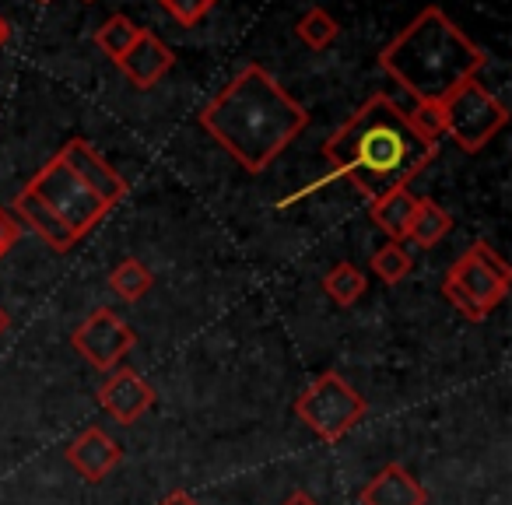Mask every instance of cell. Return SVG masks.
Segmentation results:
<instances>
[{
	"instance_id": "6da1fadb",
	"label": "cell",
	"mask_w": 512,
	"mask_h": 505,
	"mask_svg": "<svg viewBox=\"0 0 512 505\" xmlns=\"http://www.w3.org/2000/svg\"><path fill=\"white\" fill-rule=\"evenodd\" d=\"M197 120L211 141H218V148L228 151L249 176L264 172L309 127L306 106L292 99L281 81L260 64L242 67L200 109Z\"/></svg>"
},
{
	"instance_id": "7a4b0ae2",
	"label": "cell",
	"mask_w": 512,
	"mask_h": 505,
	"mask_svg": "<svg viewBox=\"0 0 512 505\" xmlns=\"http://www.w3.org/2000/svg\"><path fill=\"white\" fill-rule=\"evenodd\" d=\"M439 151V141H425L390 95H372L344 127L323 144V158L337 176L351 179L358 193L379 200L407 186Z\"/></svg>"
},
{
	"instance_id": "3957f363",
	"label": "cell",
	"mask_w": 512,
	"mask_h": 505,
	"mask_svg": "<svg viewBox=\"0 0 512 505\" xmlns=\"http://www.w3.org/2000/svg\"><path fill=\"white\" fill-rule=\"evenodd\" d=\"M484 50L446 15L428 4L379 50V67L414 95V102H442L463 81L477 78Z\"/></svg>"
},
{
	"instance_id": "277c9868",
	"label": "cell",
	"mask_w": 512,
	"mask_h": 505,
	"mask_svg": "<svg viewBox=\"0 0 512 505\" xmlns=\"http://www.w3.org/2000/svg\"><path fill=\"white\" fill-rule=\"evenodd\" d=\"M512 285V271L488 242L477 239L474 246L456 260L442 281L446 302L470 323H481L505 302Z\"/></svg>"
},
{
	"instance_id": "5b68a950",
	"label": "cell",
	"mask_w": 512,
	"mask_h": 505,
	"mask_svg": "<svg viewBox=\"0 0 512 505\" xmlns=\"http://www.w3.org/2000/svg\"><path fill=\"white\" fill-rule=\"evenodd\" d=\"M295 414L316 439L334 446L369 414V404L341 372H323L306 393H299Z\"/></svg>"
},
{
	"instance_id": "8992f818",
	"label": "cell",
	"mask_w": 512,
	"mask_h": 505,
	"mask_svg": "<svg viewBox=\"0 0 512 505\" xmlns=\"http://www.w3.org/2000/svg\"><path fill=\"white\" fill-rule=\"evenodd\" d=\"M439 109H442V134L453 137L456 148L470 151V155L495 141L498 130L509 123V109L477 78L463 81L453 95H446L439 102Z\"/></svg>"
},
{
	"instance_id": "52a82bcc",
	"label": "cell",
	"mask_w": 512,
	"mask_h": 505,
	"mask_svg": "<svg viewBox=\"0 0 512 505\" xmlns=\"http://www.w3.org/2000/svg\"><path fill=\"white\" fill-rule=\"evenodd\" d=\"M25 190L36 193V197L64 221L67 232H71L74 239H85V235L109 214V207L102 204V200L95 197V193L88 190V186L81 183L60 158H50V162L29 179Z\"/></svg>"
},
{
	"instance_id": "ba28073f",
	"label": "cell",
	"mask_w": 512,
	"mask_h": 505,
	"mask_svg": "<svg viewBox=\"0 0 512 505\" xmlns=\"http://www.w3.org/2000/svg\"><path fill=\"white\" fill-rule=\"evenodd\" d=\"M71 344L92 369L113 372V369H120L123 358L134 351L137 337L113 309H95L88 320H81L78 327H74Z\"/></svg>"
},
{
	"instance_id": "9c48e42d",
	"label": "cell",
	"mask_w": 512,
	"mask_h": 505,
	"mask_svg": "<svg viewBox=\"0 0 512 505\" xmlns=\"http://www.w3.org/2000/svg\"><path fill=\"white\" fill-rule=\"evenodd\" d=\"M57 158L81 179V183L88 186V190L95 193V197L102 200V204L109 207V211H113V207L127 197V179H123L120 172H116L113 165H109L106 158L92 148V144L81 141V137L67 141L64 148H60Z\"/></svg>"
},
{
	"instance_id": "30bf717a",
	"label": "cell",
	"mask_w": 512,
	"mask_h": 505,
	"mask_svg": "<svg viewBox=\"0 0 512 505\" xmlns=\"http://www.w3.org/2000/svg\"><path fill=\"white\" fill-rule=\"evenodd\" d=\"M99 404H102V411L120 421V425H134V421H141L144 414L151 411V404H155V386H151L141 372L120 365V369L106 372V379H102Z\"/></svg>"
},
{
	"instance_id": "8fae6325",
	"label": "cell",
	"mask_w": 512,
	"mask_h": 505,
	"mask_svg": "<svg viewBox=\"0 0 512 505\" xmlns=\"http://www.w3.org/2000/svg\"><path fill=\"white\" fill-rule=\"evenodd\" d=\"M172 64H176V53H172L169 46H165L162 39L148 29H144L141 36H137V43L130 46L120 60H116V67L123 71V78H127L134 88H141V92L155 88L158 81L172 71Z\"/></svg>"
},
{
	"instance_id": "7c38bea8",
	"label": "cell",
	"mask_w": 512,
	"mask_h": 505,
	"mask_svg": "<svg viewBox=\"0 0 512 505\" xmlns=\"http://www.w3.org/2000/svg\"><path fill=\"white\" fill-rule=\"evenodd\" d=\"M67 463H71L88 484H99V481H106V474H113L123 463V449L116 446V439H109L99 425H88L85 432L67 446Z\"/></svg>"
},
{
	"instance_id": "4fadbf2b",
	"label": "cell",
	"mask_w": 512,
	"mask_h": 505,
	"mask_svg": "<svg viewBox=\"0 0 512 505\" xmlns=\"http://www.w3.org/2000/svg\"><path fill=\"white\" fill-rule=\"evenodd\" d=\"M362 505H428V491L421 488V481L400 463H386L379 474H372V481L358 491Z\"/></svg>"
},
{
	"instance_id": "5bb4252c",
	"label": "cell",
	"mask_w": 512,
	"mask_h": 505,
	"mask_svg": "<svg viewBox=\"0 0 512 505\" xmlns=\"http://www.w3.org/2000/svg\"><path fill=\"white\" fill-rule=\"evenodd\" d=\"M15 218L22 221V225H29L32 232H36L46 246L57 249V253H64V249H71L74 242H78L71 232H67L64 221H60L57 214H53L50 207H46L43 200H39L36 193H29V190H22L15 197Z\"/></svg>"
},
{
	"instance_id": "9a60e30c",
	"label": "cell",
	"mask_w": 512,
	"mask_h": 505,
	"mask_svg": "<svg viewBox=\"0 0 512 505\" xmlns=\"http://www.w3.org/2000/svg\"><path fill=\"white\" fill-rule=\"evenodd\" d=\"M414 207H418V197H414L407 186H400V190L372 200L369 218H372V225H379L390 235V242H407V225H411Z\"/></svg>"
},
{
	"instance_id": "2e32d148",
	"label": "cell",
	"mask_w": 512,
	"mask_h": 505,
	"mask_svg": "<svg viewBox=\"0 0 512 505\" xmlns=\"http://www.w3.org/2000/svg\"><path fill=\"white\" fill-rule=\"evenodd\" d=\"M449 228H453V218H449L446 207H439L428 197H418V207H414V214H411V225H407V239L432 249L446 239Z\"/></svg>"
},
{
	"instance_id": "e0dca14e",
	"label": "cell",
	"mask_w": 512,
	"mask_h": 505,
	"mask_svg": "<svg viewBox=\"0 0 512 505\" xmlns=\"http://www.w3.org/2000/svg\"><path fill=\"white\" fill-rule=\"evenodd\" d=\"M151 285H155V274L137 257L120 260V264L109 271V288H113V295H120L123 302H141L144 295L151 292Z\"/></svg>"
},
{
	"instance_id": "ac0fdd59",
	"label": "cell",
	"mask_w": 512,
	"mask_h": 505,
	"mask_svg": "<svg viewBox=\"0 0 512 505\" xmlns=\"http://www.w3.org/2000/svg\"><path fill=\"white\" fill-rule=\"evenodd\" d=\"M365 288H369V281H365V274L358 271L355 264H348V260H341V264H334L327 271V278H323V292L330 295V299L337 302V306H355L358 299L365 295Z\"/></svg>"
},
{
	"instance_id": "d6986e66",
	"label": "cell",
	"mask_w": 512,
	"mask_h": 505,
	"mask_svg": "<svg viewBox=\"0 0 512 505\" xmlns=\"http://www.w3.org/2000/svg\"><path fill=\"white\" fill-rule=\"evenodd\" d=\"M141 32H144L141 25L130 22L127 15H109L106 22L99 25V32H95V46H99V50L116 64V60H120L123 53L137 43V36H141Z\"/></svg>"
},
{
	"instance_id": "ffe728a7",
	"label": "cell",
	"mask_w": 512,
	"mask_h": 505,
	"mask_svg": "<svg viewBox=\"0 0 512 505\" xmlns=\"http://www.w3.org/2000/svg\"><path fill=\"white\" fill-rule=\"evenodd\" d=\"M295 36L309 46V50H327L337 36H341V25L330 15L327 8H309L306 15L295 22Z\"/></svg>"
},
{
	"instance_id": "44dd1931",
	"label": "cell",
	"mask_w": 512,
	"mask_h": 505,
	"mask_svg": "<svg viewBox=\"0 0 512 505\" xmlns=\"http://www.w3.org/2000/svg\"><path fill=\"white\" fill-rule=\"evenodd\" d=\"M414 257L404 242H386L372 253V274H376L383 285H400V281L411 274Z\"/></svg>"
},
{
	"instance_id": "7402d4cb",
	"label": "cell",
	"mask_w": 512,
	"mask_h": 505,
	"mask_svg": "<svg viewBox=\"0 0 512 505\" xmlns=\"http://www.w3.org/2000/svg\"><path fill=\"white\" fill-rule=\"evenodd\" d=\"M214 4H218V0H158V8L176 25H183V29H193V25L204 22L214 11Z\"/></svg>"
},
{
	"instance_id": "603a6c76",
	"label": "cell",
	"mask_w": 512,
	"mask_h": 505,
	"mask_svg": "<svg viewBox=\"0 0 512 505\" xmlns=\"http://www.w3.org/2000/svg\"><path fill=\"white\" fill-rule=\"evenodd\" d=\"M407 120H411V127L418 130L425 141H439V137H442V109H439V102H418V106L407 113Z\"/></svg>"
},
{
	"instance_id": "cb8c5ba5",
	"label": "cell",
	"mask_w": 512,
	"mask_h": 505,
	"mask_svg": "<svg viewBox=\"0 0 512 505\" xmlns=\"http://www.w3.org/2000/svg\"><path fill=\"white\" fill-rule=\"evenodd\" d=\"M22 221L15 218V211H8V207H0V257L8 253V249L18 246V239H22Z\"/></svg>"
},
{
	"instance_id": "d4e9b609",
	"label": "cell",
	"mask_w": 512,
	"mask_h": 505,
	"mask_svg": "<svg viewBox=\"0 0 512 505\" xmlns=\"http://www.w3.org/2000/svg\"><path fill=\"white\" fill-rule=\"evenodd\" d=\"M158 505H200V502L190 495V491H172V495H165Z\"/></svg>"
},
{
	"instance_id": "484cf974",
	"label": "cell",
	"mask_w": 512,
	"mask_h": 505,
	"mask_svg": "<svg viewBox=\"0 0 512 505\" xmlns=\"http://www.w3.org/2000/svg\"><path fill=\"white\" fill-rule=\"evenodd\" d=\"M281 505H320V502H316V498L309 495V491H302V488H299V491H292V495H288Z\"/></svg>"
},
{
	"instance_id": "4316f807",
	"label": "cell",
	"mask_w": 512,
	"mask_h": 505,
	"mask_svg": "<svg viewBox=\"0 0 512 505\" xmlns=\"http://www.w3.org/2000/svg\"><path fill=\"white\" fill-rule=\"evenodd\" d=\"M8 39H11V25H8V18L0 15V50L8 46Z\"/></svg>"
},
{
	"instance_id": "83f0119b",
	"label": "cell",
	"mask_w": 512,
	"mask_h": 505,
	"mask_svg": "<svg viewBox=\"0 0 512 505\" xmlns=\"http://www.w3.org/2000/svg\"><path fill=\"white\" fill-rule=\"evenodd\" d=\"M8 327H11V316H8V309L0 306V337L8 334Z\"/></svg>"
},
{
	"instance_id": "f1b7e54d",
	"label": "cell",
	"mask_w": 512,
	"mask_h": 505,
	"mask_svg": "<svg viewBox=\"0 0 512 505\" xmlns=\"http://www.w3.org/2000/svg\"><path fill=\"white\" fill-rule=\"evenodd\" d=\"M85 4H95V0H85Z\"/></svg>"
},
{
	"instance_id": "f546056e",
	"label": "cell",
	"mask_w": 512,
	"mask_h": 505,
	"mask_svg": "<svg viewBox=\"0 0 512 505\" xmlns=\"http://www.w3.org/2000/svg\"><path fill=\"white\" fill-rule=\"evenodd\" d=\"M43 4H50V0H43Z\"/></svg>"
}]
</instances>
